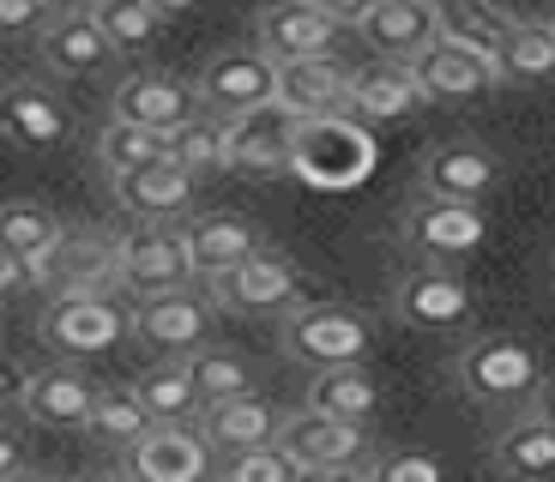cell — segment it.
Returning <instances> with one entry per match:
<instances>
[{"label": "cell", "mask_w": 555, "mask_h": 482, "mask_svg": "<svg viewBox=\"0 0 555 482\" xmlns=\"http://www.w3.org/2000/svg\"><path fill=\"white\" fill-rule=\"evenodd\" d=\"M453 374H459V392L472 404H489V411H514V404L531 411V399H538V386H543L538 350L526 338H514V331L472 338V344L459 350Z\"/></svg>", "instance_id": "cell-1"}, {"label": "cell", "mask_w": 555, "mask_h": 482, "mask_svg": "<svg viewBox=\"0 0 555 482\" xmlns=\"http://www.w3.org/2000/svg\"><path fill=\"white\" fill-rule=\"evenodd\" d=\"M291 169L308 181V187H357L369 169H375V133L357 121V115H320V121L296 127V152Z\"/></svg>", "instance_id": "cell-2"}, {"label": "cell", "mask_w": 555, "mask_h": 482, "mask_svg": "<svg viewBox=\"0 0 555 482\" xmlns=\"http://www.w3.org/2000/svg\"><path fill=\"white\" fill-rule=\"evenodd\" d=\"M369 320L350 314L338 302H308L296 314H284V356L302 362V368H350V362H369Z\"/></svg>", "instance_id": "cell-3"}, {"label": "cell", "mask_w": 555, "mask_h": 482, "mask_svg": "<svg viewBox=\"0 0 555 482\" xmlns=\"http://www.w3.org/2000/svg\"><path fill=\"white\" fill-rule=\"evenodd\" d=\"M211 326H218V296H206L194 284L139 296V308H133V338L164 350L169 362H188L194 350H206Z\"/></svg>", "instance_id": "cell-4"}, {"label": "cell", "mask_w": 555, "mask_h": 482, "mask_svg": "<svg viewBox=\"0 0 555 482\" xmlns=\"http://www.w3.org/2000/svg\"><path fill=\"white\" fill-rule=\"evenodd\" d=\"M218 308L230 314H248V320H266V314H296L308 308V277L296 260H284L278 248H260L254 260H242L236 272H223L211 284Z\"/></svg>", "instance_id": "cell-5"}, {"label": "cell", "mask_w": 555, "mask_h": 482, "mask_svg": "<svg viewBox=\"0 0 555 482\" xmlns=\"http://www.w3.org/2000/svg\"><path fill=\"white\" fill-rule=\"evenodd\" d=\"M127 331H133V314L109 296H98V289H67L42 314V344L61 350V356H103Z\"/></svg>", "instance_id": "cell-6"}, {"label": "cell", "mask_w": 555, "mask_h": 482, "mask_svg": "<svg viewBox=\"0 0 555 482\" xmlns=\"http://www.w3.org/2000/svg\"><path fill=\"white\" fill-rule=\"evenodd\" d=\"M483 235H489V218H483V206H472V199L416 193L411 206H404V242H411L429 265L472 260V253L483 248Z\"/></svg>", "instance_id": "cell-7"}, {"label": "cell", "mask_w": 555, "mask_h": 482, "mask_svg": "<svg viewBox=\"0 0 555 482\" xmlns=\"http://www.w3.org/2000/svg\"><path fill=\"white\" fill-rule=\"evenodd\" d=\"M392 314L411 331H465L477 314V296L465 277H453L447 265H423V272H404L392 289Z\"/></svg>", "instance_id": "cell-8"}, {"label": "cell", "mask_w": 555, "mask_h": 482, "mask_svg": "<svg viewBox=\"0 0 555 482\" xmlns=\"http://www.w3.org/2000/svg\"><path fill=\"white\" fill-rule=\"evenodd\" d=\"M199 103L223 121H236V115H254V109H272L278 103V61L266 49H230L206 67L199 79Z\"/></svg>", "instance_id": "cell-9"}, {"label": "cell", "mask_w": 555, "mask_h": 482, "mask_svg": "<svg viewBox=\"0 0 555 482\" xmlns=\"http://www.w3.org/2000/svg\"><path fill=\"white\" fill-rule=\"evenodd\" d=\"M206 109L194 84H181L176 73H157V67H139L115 84V121H133V127H157V133H176L188 127L194 115Z\"/></svg>", "instance_id": "cell-10"}, {"label": "cell", "mask_w": 555, "mask_h": 482, "mask_svg": "<svg viewBox=\"0 0 555 482\" xmlns=\"http://www.w3.org/2000/svg\"><path fill=\"white\" fill-rule=\"evenodd\" d=\"M411 73H416V84H423L429 103H477V96L501 91L495 61L477 55V49H459V42H441V37L411 61Z\"/></svg>", "instance_id": "cell-11"}, {"label": "cell", "mask_w": 555, "mask_h": 482, "mask_svg": "<svg viewBox=\"0 0 555 482\" xmlns=\"http://www.w3.org/2000/svg\"><path fill=\"white\" fill-rule=\"evenodd\" d=\"M278 446L296 458L302 470H326V465H375L369 458V428L362 422H338V416H320V411H296L284 416V434Z\"/></svg>", "instance_id": "cell-12"}, {"label": "cell", "mask_w": 555, "mask_h": 482, "mask_svg": "<svg viewBox=\"0 0 555 482\" xmlns=\"http://www.w3.org/2000/svg\"><path fill=\"white\" fill-rule=\"evenodd\" d=\"M416 181L435 199H472V206H483L489 193L501 187V157L489 145H477V139H447V145H435L423 157Z\"/></svg>", "instance_id": "cell-13"}, {"label": "cell", "mask_w": 555, "mask_h": 482, "mask_svg": "<svg viewBox=\"0 0 555 482\" xmlns=\"http://www.w3.org/2000/svg\"><path fill=\"white\" fill-rule=\"evenodd\" d=\"M429 103L423 96V84H416L411 61H369V67L350 73V103L345 115H357L362 127H387V121H404V115H416Z\"/></svg>", "instance_id": "cell-14"}, {"label": "cell", "mask_w": 555, "mask_h": 482, "mask_svg": "<svg viewBox=\"0 0 555 482\" xmlns=\"http://www.w3.org/2000/svg\"><path fill=\"white\" fill-rule=\"evenodd\" d=\"M37 49H42V67L61 73V79H91V73L115 67V55H121L109 30L98 25V13H55L42 25Z\"/></svg>", "instance_id": "cell-15"}, {"label": "cell", "mask_w": 555, "mask_h": 482, "mask_svg": "<svg viewBox=\"0 0 555 482\" xmlns=\"http://www.w3.org/2000/svg\"><path fill=\"white\" fill-rule=\"evenodd\" d=\"M73 115L49 84H30V79H13L0 84V139H13L25 152H55L67 139Z\"/></svg>", "instance_id": "cell-16"}, {"label": "cell", "mask_w": 555, "mask_h": 482, "mask_svg": "<svg viewBox=\"0 0 555 482\" xmlns=\"http://www.w3.org/2000/svg\"><path fill=\"white\" fill-rule=\"evenodd\" d=\"M115 284L139 289V296H157V289H181L194 284V260H188V242L164 230L127 235L115 248Z\"/></svg>", "instance_id": "cell-17"}, {"label": "cell", "mask_w": 555, "mask_h": 482, "mask_svg": "<svg viewBox=\"0 0 555 482\" xmlns=\"http://www.w3.org/2000/svg\"><path fill=\"white\" fill-rule=\"evenodd\" d=\"M211 441L194 428H152L145 441L127 446V470L133 482H206L211 470Z\"/></svg>", "instance_id": "cell-18"}, {"label": "cell", "mask_w": 555, "mask_h": 482, "mask_svg": "<svg viewBox=\"0 0 555 482\" xmlns=\"http://www.w3.org/2000/svg\"><path fill=\"white\" fill-rule=\"evenodd\" d=\"M181 242H188L194 277H206V284H218L223 272H236L242 260H254L266 248V235L248 218H236V211H206V218H194L181 230Z\"/></svg>", "instance_id": "cell-19"}, {"label": "cell", "mask_w": 555, "mask_h": 482, "mask_svg": "<svg viewBox=\"0 0 555 482\" xmlns=\"http://www.w3.org/2000/svg\"><path fill=\"white\" fill-rule=\"evenodd\" d=\"M296 115L291 109H254V115H236L230 121V164L223 169H242V175H278L291 169V152H296Z\"/></svg>", "instance_id": "cell-20"}, {"label": "cell", "mask_w": 555, "mask_h": 482, "mask_svg": "<svg viewBox=\"0 0 555 482\" xmlns=\"http://www.w3.org/2000/svg\"><path fill=\"white\" fill-rule=\"evenodd\" d=\"M103 386L91 374H79L73 362L61 368H42L30 374V392H25V416L37 428H55V434H73V428H91V404H98Z\"/></svg>", "instance_id": "cell-21"}, {"label": "cell", "mask_w": 555, "mask_h": 482, "mask_svg": "<svg viewBox=\"0 0 555 482\" xmlns=\"http://www.w3.org/2000/svg\"><path fill=\"white\" fill-rule=\"evenodd\" d=\"M333 18L320 13V6H308V0H278V6H266L260 13V49L284 67V61H314V55H333L338 42Z\"/></svg>", "instance_id": "cell-22"}, {"label": "cell", "mask_w": 555, "mask_h": 482, "mask_svg": "<svg viewBox=\"0 0 555 482\" xmlns=\"http://www.w3.org/2000/svg\"><path fill=\"white\" fill-rule=\"evenodd\" d=\"M194 193H199V175L194 169H181L176 157L115 175V199H121V211H133V218H145V223L181 218V211L194 206Z\"/></svg>", "instance_id": "cell-23"}, {"label": "cell", "mask_w": 555, "mask_h": 482, "mask_svg": "<svg viewBox=\"0 0 555 482\" xmlns=\"http://www.w3.org/2000/svg\"><path fill=\"white\" fill-rule=\"evenodd\" d=\"M350 103V73L333 55L314 61H284L278 67V109H291L296 121H320V115H345Z\"/></svg>", "instance_id": "cell-24"}, {"label": "cell", "mask_w": 555, "mask_h": 482, "mask_svg": "<svg viewBox=\"0 0 555 482\" xmlns=\"http://www.w3.org/2000/svg\"><path fill=\"white\" fill-rule=\"evenodd\" d=\"M357 37L369 42L380 61H416L435 37H441L435 0H375V13L357 25Z\"/></svg>", "instance_id": "cell-25"}, {"label": "cell", "mask_w": 555, "mask_h": 482, "mask_svg": "<svg viewBox=\"0 0 555 482\" xmlns=\"http://www.w3.org/2000/svg\"><path fill=\"white\" fill-rule=\"evenodd\" d=\"M199 434L211 441L218 458H236V453H254V446H272L278 434H284V416H278L260 392H248V399H230V404H206Z\"/></svg>", "instance_id": "cell-26"}, {"label": "cell", "mask_w": 555, "mask_h": 482, "mask_svg": "<svg viewBox=\"0 0 555 482\" xmlns=\"http://www.w3.org/2000/svg\"><path fill=\"white\" fill-rule=\"evenodd\" d=\"M489 465L507 482H555V422H543V416L526 411L519 422H507L495 434Z\"/></svg>", "instance_id": "cell-27"}, {"label": "cell", "mask_w": 555, "mask_h": 482, "mask_svg": "<svg viewBox=\"0 0 555 482\" xmlns=\"http://www.w3.org/2000/svg\"><path fill=\"white\" fill-rule=\"evenodd\" d=\"M308 411L369 428L375 411H380V386H375V374L362 368V362H350V368H320L314 380H308Z\"/></svg>", "instance_id": "cell-28"}, {"label": "cell", "mask_w": 555, "mask_h": 482, "mask_svg": "<svg viewBox=\"0 0 555 482\" xmlns=\"http://www.w3.org/2000/svg\"><path fill=\"white\" fill-rule=\"evenodd\" d=\"M61 242H67V235H61V223L42 206H30V199H7V206H0V248H13L18 260L30 265V277H49Z\"/></svg>", "instance_id": "cell-29"}, {"label": "cell", "mask_w": 555, "mask_h": 482, "mask_svg": "<svg viewBox=\"0 0 555 482\" xmlns=\"http://www.w3.org/2000/svg\"><path fill=\"white\" fill-rule=\"evenodd\" d=\"M435 25H441V42H459V49H477V55L495 61L514 18L495 0H435Z\"/></svg>", "instance_id": "cell-30"}, {"label": "cell", "mask_w": 555, "mask_h": 482, "mask_svg": "<svg viewBox=\"0 0 555 482\" xmlns=\"http://www.w3.org/2000/svg\"><path fill=\"white\" fill-rule=\"evenodd\" d=\"M133 392H139V404L152 411L157 428H188V416H206V399H199L188 362H157L152 374H139Z\"/></svg>", "instance_id": "cell-31"}, {"label": "cell", "mask_w": 555, "mask_h": 482, "mask_svg": "<svg viewBox=\"0 0 555 482\" xmlns=\"http://www.w3.org/2000/svg\"><path fill=\"white\" fill-rule=\"evenodd\" d=\"M501 84H543L555 79V30L550 18L543 25H531V18H514V30H507V42H501Z\"/></svg>", "instance_id": "cell-32"}, {"label": "cell", "mask_w": 555, "mask_h": 482, "mask_svg": "<svg viewBox=\"0 0 555 482\" xmlns=\"http://www.w3.org/2000/svg\"><path fill=\"white\" fill-rule=\"evenodd\" d=\"M98 157L109 175H127V169H145V164H164L176 157V139L157 133V127H133V121H109L98 139Z\"/></svg>", "instance_id": "cell-33"}, {"label": "cell", "mask_w": 555, "mask_h": 482, "mask_svg": "<svg viewBox=\"0 0 555 482\" xmlns=\"http://www.w3.org/2000/svg\"><path fill=\"white\" fill-rule=\"evenodd\" d=\"M152 428L157 422H152V411L139 404L133 386H103L98 404H91V428H85V434H98V441H109V446H133V441H145Z\"/></svg>", "instance_id": "cell-34"}, {"label": "cell", "mask_w": 555, "mask_h": 482, "mask_svg": "<svg viewBox=\"0 0 555 482\" xmlns=\"http://www.w3.org/2000/svg\"><path fill=\"white\" fill-rule=\"evenodd\" d=\"M188 374H194V386H199V399L206 404H230V399H248L254 392V368L236 356V350H194L188 356Z\"/></svg>", "instance_id": "cell-35"}, {"label": "cell", "mask_w": 555, "mask_h": 482, "mask_svg": "<svg viewBox=\"0 0 555 482\" xmlns=\"http://www.w3.org/2000/svg\"><path fill=\"white\" fill-rule=\"evenodd\" d=\"M176 164L181 169H194V175H206V169H223L230 164V121L211 109H199L188 127H176Z\"/></svg>", "instance_id": "cell-36"}, {"label": "cell", "mask_w": 555, "mask_h": 482, "mask_svg": "<svg viewBox=\"0 0 555 482\" xmlns=\"http://www.w3.org/2000/svg\"><path fill=\"white\" fill-rule=\"evenodd\" d=\"M91 13H98V25L109 30V42L121 49V55H139V49H152L157 30H164V13H157L152 0H98Z\"/></svg>", "instance_id": "cell-37"}, {"label": "cell", "mask_w": 555, "mask_h": 482, "mask_svg": "<svg viewBox=\"0 0 555 482\" xmlns=\"http://www.w3.org/2000/svg\"><path fill=\"white\" fill-rule=\"evenodd\" d=\"M218 482H302V465L272 441V446H254V453L218 458Z\"/></svg>", "instance_id": "cell-38"}, {"label": "cell", "mask_w": 555, "mask_h": 482, "mask_svg": "<svg viewBox=\"0 0 555 482\" xmlns=\"http://www.w3.org/2000/svg\"><path fill=\"white\" fill-rule=\"evenodd\" d=\"M369 482H447L441 458L416 453V446H392V453H375L369 465Z\"/></svg>", "instance_id": "cell-39"}, {"label": "cell", "mask_w": 555, "mask_h": 482, "mask_svg": "<svg viewBox=\"0 0 555 482\" xmlns=\"http://www.w3.org/2000/svg\"><path fill=\"white\" fill-rule=\"evenodd\" d=\"M42 18H49V0H0V37L42 30Z\"/></svg>", "instance_id": "cell-40"}, {"label": "cell", "mask_w": 555, "mask_h": 482, "mask_svg": "<svg viewBox=\"0 0 555 482\" xmlns=\"http://www.w3.org/2000/svg\"><path fill=\"white\" fill-rule=\"evenodd\" d=\"M25 392H30V374L13 356H0V411H25Z\"/></svg>", "instance_id": "cell-41"}, {"label": "cell", "mask_w": 555, "mask_h": 482, "mask_svg": "<svg viewBox=\"0 0 555 482\" xmlns=\"http://www.w3.org/2000/svg\"><path fill=\"white\" fill-rule=\"evenodd\" d=\"M308 6H320V13L333 18V25H345V30H357L362 18L375 13V0H308Z\"/></svg>", "instance_id": "cell-42"}, {"label": "cell", "mask_w": 555, "mask_h": 482, "mask_svg": "<svg viewBox=\"0 0 555 482\" xmlns=\"http://www.w3.org/2000/svg\"><path fill=\"white\" fill-rule=\"evenodd\" d=\"M25 284H30V265L18 260L13 248H0V302H7V296H18Z\"/></svg>", "instance_id": "cell-43"}, {"label": "cell", "mask_w": 555, "mask_h": 482, "mask_svg": "<svg viewBox=\"0 0 555 482\" xmlns=\"http://www.w3.org/2000/svg\"><path fill=\"white\" fill-rule=\"evenodd\" d=\"M302 482H369V465H326V470H302Z\"/></svg>", "instance_id": "cell-44"}, {"label": "cell", "mask_w": 555, "mask_h": 482, "mask_svg": "<svg viewBox=\"0 0 555 482\" xmlns=\"http://www.w3.org/2000/svg\"><path fill=\"white\" fill-rule=\"evenodd\" d=\"M18 470H30V465H25V446H18L13 434H0V482L18 477Z\"/></svg>", "instance_id": "cell-45"}, {"label": "cell", "mask_w": 555, "mask_h": 482, "mask_svg": "<svg viewBox=\"0 0 555 482\" xmlns=\"http://www.w3.org/2000/svg\"><path fill=\"white\" fill-rule=\"evenodd\" d=\"M531 416L555 422V380H543V386H538V399H531Z\"/></svg>", "instance_id": "cell-46"}, {"label": "cell", "mask_w": 555, "mask_h": 482, "mask_svg": "<svg viewBox=\"0 0 555 482\" xmlns=\"http://www.w3.org/2000/svg\"><path fill=\"white\" fill-rule=\"evenodd\" d=\"M152 6H157V13H164V18H181V13H194L199 0H152Z\"/></svg>", "instance_id": "cell-47"}, {"label": "cell", "mask_w": 555, "mask_h": 482, "mask_svg": "<svg viewBox=\"0 0 555 482\" xmlns=\"http://www.w3.org/2000/svg\"><path fill=\"white\" fill-rule=\"evenodd\" d=\"M98 0H49V13H91Z\"/></svg>", "instance_id": "cell-48"}, {"label": "cell", "mask_w": 555, "mask_h": 482, "mask_svg": "<svg viewBox=\"0 0 555 482\" xmlns=\"http://www.w3.org/2000/svg\"><path fill=\"white\" fill-rule=\"evenodd\" d=\"M7 482H55V477H37V470H18V477H7Z\"/></svg>", "instance_id": "cell-49"}, {"label": "cell", "mask_w": 555, "mask_h": 482, "mask_svg": "<svg viewBox=\"0 0 555 482\" xmlns=\"http://www.w3.org/2000/svg\"><path fill=\"white\" fill-rule=\"evenodd\" d=\"M79 482H121V477H79Z\"/></svg>", "instance_id": "cell-50"}, {"label": "cell", "mask_w": 555, "mask_h": 482, "mask_svg": "<svg viewBox=\"0 0 555 482\" xmlns=\"http://www.w3.org/2000/svg\"><path fill=\"white\" fill-rule=\"evenodd\" d=\"M550 30H555V18H550Z\"/></svg>", "instance_id": "cell-51"}]
</instances>
